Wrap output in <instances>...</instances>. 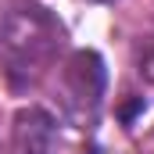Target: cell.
<instances>
[{"mask_svg":"<svg viewBox=\"0 0 154 154\" xmlns=\"http://www.w3.org/2000/svg\"><path fill=\"white\" fill-rule=\"evenodd\" d=\"M65 47L61 22L36 0L0 4V75L11 90H32L57 65Z\"/></svg>","mask_w":154,"mask_h":154,"instance_id":"6da1fadb","label":"cell"},{"mask_svg":"<svg viewBox=\"0 0 154 154\" xmlns=\"http://www.w3.org/2000/svg\"><path fill=\"white\" fill-rule=\"evenodd\" d=\"M104 61L93 50H79L68 57V65L61 68V104L75 122H93L100 97H104Z\"/></svg>","mask_w":154,"mask_h":154,"instance_id":"7a4b0ae2","label":"cell"},{"mask_svg":"<svg viewBox=\"0 0 154 154\" xmlns=\"http://www.w3.org/2000/svg\"><path fill=\"white\" fill-rule=\"evenodd\" d=\"M54 140H57V125L47 111L25 108L14 115V129H11L14 154H54Z\"/></svg>","mask_w":154,"mask_h":154,"instance_id":"3957f363","label":"cell"},{"mask_svg":"<svg viewBox=\"0 0 154 154\" xmlns=\"http://www.w3.org/2000/svg\"><path fill=\"white\" fill-rule=\"evenodd\" d=\"M140 72H143L147 79H154V36L140 47Z\"/></svg>","mask_w":154,"mask_h":154,"instance_id":"277c9868","label":"cell"}]
</instances>
